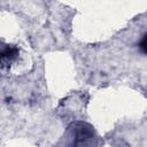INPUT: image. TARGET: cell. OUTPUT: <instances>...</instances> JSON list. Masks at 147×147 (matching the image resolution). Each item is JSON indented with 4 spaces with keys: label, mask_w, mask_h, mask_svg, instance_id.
Returning <instances> with one entry per match:
<instances>
[{
    "label": "cell",
    "mask_w": 147,
    "mask_h": 147,
    "mask_svg": "<svg viewBox=\"0 0 147 147\" xmlns=\"http://www.w3.org/2000/svg\"><path fill=\"white\" fill-rule=\"evenodd\" d=\"M18 55V48L15 46L6 45L0 49V65L8 67L11 62L16 60Z\"/></svg>",
    "instance_id": "cell-1"
},
{
    "label": "cell",
    "mask_w": 147,
    "mask_h": 147,
    "mask_svg": "<svg viewBox=\"0 0 147 147\" xmlns=\"http://www.w3.org/2000/svg\"><path fill=\"white\" fill-rule=\"evenodd\" d=\"M145 45H146V34L142 36V40H141V42H140V48L142 49L144 53H145Z\"/></svg>",
    "instance_id": "cell-2"
}]
</instances>
